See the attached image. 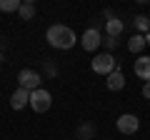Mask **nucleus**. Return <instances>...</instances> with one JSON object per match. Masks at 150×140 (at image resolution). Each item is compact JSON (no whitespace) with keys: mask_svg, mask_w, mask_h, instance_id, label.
<instances>
[{"mask_svg":"<svg viewBox=\"0 0 150 140\" xmlns=\"http://www.w3.org/2000/svg\"><path fill=\"white\" fill-rule=\"evenodd\" d=\"M45 40H48L53 48H58V50H70L75 45V33L70 30L68 25H50Z\"/></svg>","mask_w":150,"mask_h":140,"instance_id":"nucleus-1","label":"nucleus"},{"mask_svg":"<svg viewBox=\"0 0 150 140\" xmlns=\"http://www.w3.org/2000/svg\"><path fill=\"white\" fill-rule=\"evenodd\" d=\"M50 105H53V95H50L48 90L38 88V90L30 93V108L35 110V113H48Z\"/></svg>","mask_w":150,"mask_h":140,"instance_id":"nucleus-2","label":"nucleus"},{"mask_svg":"<svg viewBox=\"0 0 150 140\" xmlns=\"http://www.w3.org/2000/svg\"><path fill=\"white\" fill-rule=\"evenodd\" d=\"M40 73H35V70H20L18 73V83H20V88L23 90H28V93H33V90H38L40 88Z\"/></svg>","mask_w":150,"mask_h":140,"instance_id":"nucleus-3","label":"nucleus"},{"mask_svg":"<svg viewBox=\"0 0 150 140\" xmlns=\"http://www.w3.org/2000/svg\"><path fill=\"white\" fill-rule=\"evenodd\" d=\"M93 70H95L98 75H110L112 70H115V58H112L110 53L95 55V60H93Z\"/></svg>","mask_w":150,"mask_h":140,"instance_id":"nucleus-4","label":"nucleus"},{"mask_svg":"<svg viewBox=\"0 0 150 140\" xmlns=\"http://www.w3.org/2000/svg\"><path fill=\"white\" fill-rule=\"evenodd\" d=\"M118 130L123 135H133V133H138V128H140V120L135 118V115H130V113H125V115H120L118 118Z\"/></svg>","mask_w":150,"mask_h":140,"instance_id":"nucleus-5","label":"nucleus"},{"mask_svg":"<svg viewBox=\"0 0 150 140\" xmlns=\"http://www.w3.org/2000/svg\"><path fill=\"white\" fill-rule=\"evenodd\" d=\"M100 43H103V40H100V33H98L95 28L85 30V33H83V38H80V45H83L85 50H90V53H93V50H95Z\"/></svg>","mask_w":150,"mask_h":140,"instance_id":"nucleus-6","label":"nucleus"},{"mask_svg":"<svg viewBox=\"0 0 150 140\" xmlns=\"http://www.w3.org/2000/svg\"><path fill=\"white\" fill-rule=\"evenodd\" d=\"M10 105H13V110H23L25 105H30V93L23 90V88H18V90L13 93V98H10Z\"/></svg>","mask_w":150,"mask_h":140,"instance_id":"nucleus-7","label":"nucleus"},{"mask_svg":"<svg viewBox=\"0 0 150 140\" xmlns=\"http://www.w3.org/2000/svg\"><path fill=\"white\" fill-rule=\"evenodd\" d=\"M135 75H138L140 80H145V83L150 80V58L148 55H140V58L135 60Z\"/></svg>","mask_w":150,"mask_h":140,"instance_id":"nucleus-8","label":"nucleus"},{"mask_svg":"<svg viewBox=\"0 0 150 140\" xmlns=\"http://www.w3.org/2000/svg\"><path fill=\"white\" fill-rule=\"evenodd\" d=\"M105 83H108V88H110V90H123V88H125V75L120 73L118 68H115L110 75H108Z\"/></svg>","mask_w":150,"mask_h":140,"instance_id":"nucleus-9","label":"nucleus"},{"mask_svg":"<svg viewBox=\"0 0 150 140\" xmlns=\"http://www.w3.org/2000/svg\"><path fill=\"white\" fill-rule=\"evenodd\" d=\"M120 33H123V20H118V18L110 15V20H108V38H115V40H118Z\"/></svg>","mask_w":150,"mask_h":140,"instance_id":"nucleus-10","label":"nucleus"},{"mask_svg":"<svg viewBox=\"0 0 150 140\" xmlns=\"http://www.w3.org/2000/svg\"><path fill=\"white\" fill-rule=\"evenodd\" d=\"M145 45H148V43H145V35H133V38L128 40V48L133 50V53H140Z\"/></svg>","mask_w":150,"mask_h":140,"instance_id":"nucleus-11","label":"nucleus"},{"mask_svg":"<svg viewBox=\"0 0 150 140\" xmlns=\"http://www.w3.org/2000/svg\"><path fill=\"white\" fill-rule=\"evenodd\" d=\"M18 13H20L23 20H33V15H35V3H23Z\"/></svg>","mask_w":150,"mask_h":140,"instance_id":"nucleus-12","label":"nucleus"},{"mask_svg":"<svg viewBox=\"0 0 150 140\" xmlns=\"http://www.w3.org/2000/svg\"><path fill=\"white\" fill-rule=\"evenodd\" d=\"M20 0H0V10L3 13H15V10H20Z\"/></svg>","mask_w":150,"mask_h":140,"instance_id":"nucleus-13","label":"nucleus"},{"mask_svg":"<svg viewBox=\"0 0 150 140\" xmlns=\"http://www.w3.org/2000/svg\"><path fill=\"white\" fill-rule=\"evenodd\" d=\"M135 28H138V30H148V33H150V18H148V15H138V18H135Z\"/></svg>","mask_w":150,"mask_h":140,"instance_id":"nucleus-14","label":"nucleus"},{"mask_svg":"<svg viewBox=\"0 0 150 140\" xmlns=\"http://www.w3.org/2000/svg\"><path fill=\"white\" fill-rule=\"evenodd\" d=\"M80 135H83V138H88V135H93V128H90V125H83V128H80Z\"/></svg>","mask_w":150,"mask_h":140,"instance_id":"nucleus-15","label":"nucleus"},{"mask_svg":"<svg viewBox=\"0 0 150 140\" xmlns=\"http://www.w3.org/2000/svg\"><path fill=\"white\" fill-rule=\"evenodd\" d=\"M143 95H145V98H148V100H150V80H148V83H145V85H143Z\"/></svg>","mask_w":150,"mask_h":140,"instance_id":"nucleus-16","label":"nucleus"},{"mask_svg":"<svg viewBox=\"0 0 150 140\" xmlns=\"http://www.w3.org/2000/svg\"><path fill=\"white\" fill-rule=\"evenodd\" d=\"M105 43H108V48H115V45H118V40H115V38H108Z\"/></svg>","mask_w":150,"mask_h":140,"instance_id":"nucleus-17","label":"nucleus"},{"mask_svg":"<svg viewBox=\"0 0 150 140\" xmlns=\"http://www.w3.org/2000/svg\"><path fill=\"white\" fill-rule=\"evenodd\" d=\"M145 43H148V45H150V33H148V35H145Z\"/></svg>","mask_w":150,"mask_h":140,"instance_id":"nucleus-18","label":"nucleus"}]
</instances>
